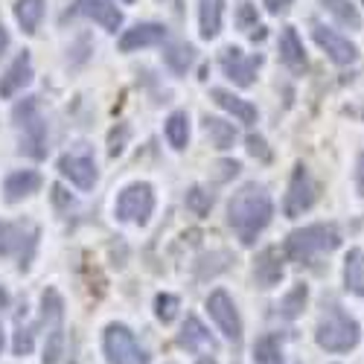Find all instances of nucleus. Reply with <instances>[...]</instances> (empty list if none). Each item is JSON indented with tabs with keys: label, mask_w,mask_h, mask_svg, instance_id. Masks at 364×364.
Here are the masks:
<instances>
[{
	"label": "nucleus",
	"mask_w": 364,
	"mask_h": 364,
	"mask_svg": "<svg viewBox=\"0 0 364 364\" xmlns=\"http://www.w3.org/2000/svg\"><path fill=\"white\" fill-rule=\"evenodd\" d=\"M155 315H158L164 323L175 321V315H178V297H175V294H158V297H155Z\"/></svg>",
	"instance_id": "nucleus-34"
},
{
	"label": "nucleus",
	"mask_w": 364,
	"mask_h": 364,
	"mask_svg": "<svg viewBox=\"0 0 364 364\" xmlns=\"http://www.w3.org/2000/svg\"><path fill=\"white\" fill-rule=\"evenodd\" d=\"M210 207H213V196H210L207 190L193 187V190L187 193V210H190V213H196V216H207V213H210Z\"/></svg>",
	"instance_id": "nucleus-33"
},
{
	"label": "nucleus",
	"mask_w": 364,
	"mask_h": 364,
	"mask_svg": "<svg viewBox=\"0 0 364 364\" xmlns=\"http://www.w3.org/2000/svg\"><path fill=\"white\" fill-rule=\"evenodd\" d=\"M236 23H239V29L242 33H248L254 41H262L265 38V26H259V18H257V6L254 4H239V9H236Z\"/></svg>",
	"instance_id": "nucleus-28"
},
{
	"label": "nucleus",
	"mask_w": 364,
	"mask_h": 364,
	"mask_svg": "<svg viewBox=\"0 0 364 364\" xmlns=\"http://www.w3.org/2000/svg\"><path fill=\"white\" fill-rule=\"evenodd\" d=\"M196 62V50L190 44H175L166 50V65L175 70V73H187L190 65Z\"/></svg>",
	"instance_id": "nucleus-30"
},
{
	"label": "nucleus",
	"mask_w": 364,
	"mask_h": 364,
	"mask_svg": "<svg viewBox=\"0 0 364 364\" xmlns=\"http://www.w3.org/2000/svg\"><path fill=\"white\" fill-rule=\"evenodd\" d=\"M62 350H65V336H62V326H53L50 329V338L44 347V364H58L62 361Z\"/></svg>",
	"instance_id": "nucleus-32"
},
{
	"label": "nucleus",
	"mask_w": 364,
	"mask_h": 364,
	"mask_svg": "<svg viewBox=\"0 0 364 364\" xmlns=\"http://www.w3.org/2000/svg\"><path fill=\"white\" fill-rule=\"evenodd\" d=\"M338 245H341V233L332 225H309V228H300V230L289 233L283 254L297 265H309L318 254L336 251Z\"/></svg>",
	"instance_id": "nucleus-2"
},
{
	"label": "nucleus",
	"mask_w": 364,
	"mask_h": 364,
	"mask_svg": "<svg viewBox=\"0 0 364 364\" xmlns=\"http://www.w3.org/2000/svg\"><path fill=\"white\" fill-rule=\"evenodd\" d=\"M204 132L210 137V143H213V149H230L236 143V129L233 123H228V119H219V117H207L204 119Z\"/></svg>",
	"instance_id": "nucleus-24"
},
{
	"label": "nucleus",
	"mask_w": 364,
	"mask_h": 364,
	"mask_svg": "<svg viewBox=\"0 0 364 364\" xmlns=\"http://www.w3.org/2000/svg\"><path fill=\"white\" fill-rule=\"evenodd\" d=\"M126 4H134V0H126Z\"/></svg>",
	"instance_id": "nucleus-46"
},
{
	"label": "nucleus",
	"mask_w": 364,
	"mask_h": 364,
	"mask_svg": "<svg viewBox=\"0 0 364 364\" xmlns=\"http://www.w3.org/2000/svg\"><path fill=\"white\" fill-rule=\"evenodd\" d=\"M219 62L230 82H236L239 87H248V85H254V76L262 65V55H245L239 47H228V50H222Z\"/></svg>",
	"instance_id": "nucleus-9"
},
{
	"label": "nucleus",
	"mask_w": 364,
	"mask_h": 364,
	"mask_svg": "<svg viewBox=\"0 0 364 364\" xmlns=\"http://www.w3.org/2000/svg\"><path fill=\"white\" fill-rule=\"evenodd\" d=\"M15 123L21 129V151L41 161L47 155V123L38 114L36 97H26L23 102L15 105Z\"/></svg>",
	"instance_id": "nucleus-4"
},
{
	"label": "nucleus",
	"mask_w": 364,
	"mask_h": 364,
	"mask_svg": "<svg viewBox=\"0 0 364 364\" xmlns=\"http://www.w3.org/2000/svg\"><path fill=\"white\" fill-rule=\"evenodd\" d=\"M323 4V9L336 18L341 26H347V29H361V15H358V9L350 4V0H321Z\"/></svg>",
	"instance_id": "nucleus-26"
},
{
	"label": "nucleus",
	"mask_w": 364,
	"mask_h": 364,
	"mask_svg": "<svg viewBox=\"0 0 364 364\" xmlns=\"http://www.w3.org/2000/svg\"><path fill=\"white\" fill-rule=\"evenodd\" d=\"M198 23H201V38H216L222 33V9L225 0H198Z\"/></svg>",
	"instance_id": "nucleus-21"
},
{
	"label": "nucleus",
	"mask_w": 364,
	"mask_h": 364,
	"mask_svg": "<svg viewBox=\"0 0 364 364\" xmlns=\"http://www.w3.org/2000/svg\"><path fill=\"white\" fill-rule=\"evenodd\" d=\"M312 38L318 41V47H321L336 65H353L355 58H358V47H355L350 38H344L341 33H336V29L323 26V23H315V26H312Z\"/></svg>",
	"instance_id": "nucleus-10"
},
{
	"label": "nucleus",
	"mask_w": 364,
	"mask_h": 364,
	"mask_svg": "<svg viewBox=\"0 0 364 364\" xmlns=\"http://www.w3.org/2000/svg\"><path fill=\"white\" fill-rule=\"evenodd\" d=\"M271 216H274V204H271V196L259 184L239 187L228 204V222L236 230L242 245H254L257 236L268 228Z\"/></svg>",
	"instance_id": "nucleus-1"
},
{
	"label": "nucleus",
	"mask_w": 364,
	"mask_h": 364,
	"mask_svg": "<svg viewBox=\"0 0 364 364\" xmlns=\"http://www.w3.org/2000/svg\"><path fill=\"white\" fill-rule=\"evenodd\" d=\"M41 309H44V323L58 326V321H62V315H65V303H62V297H58L55 289H47V291H44Z\"/></svg>",
	"instance_id": "nucleus-31"
},
{
	"label": "nucleus",
	"mask_w": 364,
	"mask_h": 364,
	"mask_svg": "<svg viewBox=\"0 0 364 364\" xmlns=\"http://www.w3.org/2000/svg\"><path fill=\"white\" fill-rule=\"evenodd\" d=\"M58 172L70 178V184H76L79 190H94L97 184V166L87 151H82V155H65L58 161Z\"/></svg>",
	"instance_id": "nucleus-13"
},
{
	"label": "nucleus",
	"mask_w": 364,
	"mask_h": 364,
	"mask_svg": "<svg viewBox=\"0 0 364 364\" xmlns=\"http://www.w3.org/2000/svg\"><path fill=\"white\" fill-rule=\"evenodd\" d=\"M53 201H55L58 207H68V204H73V198L68 196V190H65V187H53Z\"/></svg>",
	"instance_id": "nucleus-40"
},
{
	"label": "nucleus",
	"mask_w": 364,
	"mask_h": 364,
	"mask_svg": "<svg viewBox=\"0 0 364 364\" xmlns=\"http://www.w3.org/2000/svg\"><path fill=\"white\" fill-rule=\"evenodd\" d=\"M358 336H361L358 321L344 315L341 309H332L329 315H323L315 329V341L326 353H350L358 344Z\"/></svg>",
	"instance_id": "nucleus-3"
},
{
	"label": "nucleus",
	"mask_w": 364,
	"mask_h": 364,
	"mask_svg": "<svg viewBox=\"0 0 364 364\" xmlns=\"http://www.w3.org/2000/svg\"><path fill=\"white\" fill-rule=\"evenodd\" d=\"M207 312H210V318L216 321V326L225 332L230 341L242 338V321H239V312H236V306H233V300H230L228 291L216 289L213 294H210L207 297Z\"/></svg>",
	"instance_id": "nucleus-11"
},
{
	"label": "nucleus",
	"mask_w": 364,
	"mask_h": 364,
	"mask_svg": "<svg viewBox=\"0 0 364 364\" xmlns=\"http://www.w3.org/2000/svg\"><path fill=\"white\" fill-rule=\"evenodd\" d=\"M315 198H318L315 178L309 175L306 166L297 164L294 172H291V181H289V193H286V201H283V213L289 219H297V216H303L315 204Z\"/></svg>",
	"instance_id": "nucleus-7"
},
{
	"label": "nucleus",
	"mask_w": 364,
	"mask_h": 364,
	"mask_svg": "<svg viewBox=\"0 0 364 364\" xmlns=\"http://www.w3.org/2000/svg\"><path fill=\"white\" fill-rule=\"evenodd\" d=\"M169 364H172V361H169Z\"/></svg>",
	"instance_id": "nucleus-48"
},
{
	"label": "nucleus",
	"mask_w": 364,
	"mask_h": 364,
	"mask_svg": "<svg viewBox=\"0 0 364 364\" xmlns=\"http://www.w3.org/2000/svg\"><path fill=\"white\" fill-rule=\"evenodd\" d=\"M105 355L108 364H149L146 350L137 344L134 332L123 323H111L105 329Z\"/></svg>",
	"instance_id": "nucleus-6"
},
{
	"label": "nucleus",
	"mask_w": 364,
	"mask_h": 364,
	"mask_svg": "<svg viewBox=\"0 0 364 364\" xmlns=\"http://www.w3.org/2000/svg\"><path fill=\"white\" fill-rule=\"evenodd\" d=\"M38 187H41V175L33 172V169H23V172H12V175L6 178L4 193H6V201L15 204V201H21V198H26V196L38 193Z\"/></svg>",
	"instance_id": "nucleus-20"
},
{
	"label": "nucleus",
	"mask_w": 364,
	"mask_h": 364,
	"mask_svg": "<svg viewBox=\"0 0 364 364\" xmlns=\"http://www.w3.org/2000/svg\"><path fill=\"white\" fill-rule=\"evenodd\" d=\"M210 97H213V102L219 108H225L228 114H233L239 123H245V126L257 123V108L248 100H242V97L230 94V90H222V87H213V90H210Z\"/></svg>",
	"instance_id": "nucleus-19"
},
{
	"label": "nucleus",
	"mask_w": 364,
	"mask_h": 364,
	"mask_svg": "<svg viewBox=\"0 0 364 364\" xmlns=\"http://www.w3.org/2000/svg\"><path fill=\"white\" fill-rule=\"evenodd\" d=\"M216 169H219V172H216V181H228L230 175L239 172V164H236V161H225V164H219Z\"/></svg>",
	"instance_id": "nucleus-38"
},
{
	"label": "nucleus",
	"mask_w": 364,
	"mask_h": 364,
	"mask_svg": "<svg viewBox=\"0 0 364 364\" xmlns=\"http://www.w3.org/2000/svg\"><path fill=\"white\" fill-rule=\"evenodd\" d=\"M196 364H216V358H213V355H204V358H198Z\"/></svg>",
	"instance_id": "nucleus-43"
},
{
	"label": "nucleus",
	"mask_w": 364,
	"mask_h": 364,
	"mask_svg": "<svg viewBox=\"0 0 364 364\" xmlns=\"http://www.w3.org/2000/svg\"><path fill=\"white\" fill-rule=\"evenodd\" d=\"M262 4H265V9H268L271 15H280L283 9L291 6V0H262Z\"/></svg>",
	"instance_id": "nucleus-39"
},
{
	"label": "nucleus",
	"mask_w": 364,
	"mask_h": 364,
	"mask_svg": "<svg viewBox=\"0 0 364 364\" xmlns=\"http://www.w3.org/2000/svg\"><path fill=\"white\" fill-rule=\"evenodd\" d=\"M29 79H33V62H29V53H21L9 65V70L0 76V97L4 100L15 97L23 85H29Z\"/></svg>",
	"instance_id": "nucleus-16"
},
{
	"label": "nucleus",
	"mask_w": 364,
	"mask_h": 364,
	"mask_svg": "<svg viewBox=\"0 0 364 364\" xmlns=\"http://www.w3.org/2000/svg\"><path fill=\"white\" fill-rule=\"evenodd\" d=\"M0 350H4V326H0Z\"/></svg>",
	"instance_id": "nucleus-44"
},
{
	"label": "nucleus",
	"mask_w": 364,
	"mask_h": 364,
	"mask_svg": "<svg viewBox=\"0 0 364 364\" xmlns=\"http://www.w3.org/2000/svg\"><path fill=\"white\" fill-rule=\"evenodd\" d=\"M38 242V228L23 222H0V257H18V265L26 268Z\"/></svg>",
	"instance_id": "nucleus-5"
},
{
	"label": "nucleus",
	"mask_w": 364,
	"mask_h": 364,
	"mask_svg": "<svg viewBox=\"0 0 364 364\" xmlns=\"http://www.w3.org/2000/svg\"><path fill=\"white\" fill-rule=\"evenodd\" d=\"M280 58H283V65L291 73L306 70V50H303V41H300L294 26H283V33H280Z\"/></svg>",
	"instance_id": "nucleus-17"
},
{
	"label": "nucleus",
	"mask_w": 364,
	"mask_h": 364,
	"mask_svg": "<svg viewBox=\"0 0 364 364\" xmlns=\"http://www.w3.org/2000/svg\"><path fill=\"white\" fill-rule=\"evenodd\" d=\"M254 364H283V347H280V338L274 332L257 338L254 344Z\"/></svg>",
	"instance_id": "nucleus-25"
},
{
	"label": "nucleus",
	"mask_w": 364,
	"mask_h": 364,
	"mask_svg": "<svg viewBox=\"0 0 364 364\" xmlns=\"http://www.w3.org/2000/svg\"><path fill=\"white\" fill-rule=\"evenodd\" d=\"M90 18V21H97L102 29H108V33H117L119 26H123V12H119L114 6V0H76V4L70 6L68 18Z\"/></svg>",
	"instance_id": "nucleus-12"
},
{
	"label": "nucleus",
	"mask_w": 364,
	"mask_h": 364,
	"mask_svg": "<svg viewBox=\"0 0 364 364\" xmlns=\"http://www.w3.org/2000/svg\"><path fill=\"white\" fill-rule=\"evenodd\" d=\"M355 190H358V196L364 198V155H361L358 164H355Z\"/></svg>",
	"instance_id": "nucleus-41"
},
{
	"label": "nucleus",
	"mask_w": 364,
	"mask_h": 364,
	"mask_svg": "<svg viewBox=\"0 0 364 364\" xmlns=\"http://www.w3.org/2000/svg\"><path fill=\"white\" fill-rule=\"evenodd\" d=\"M161 4H178V0H161Z\"/></svg>",
	"instance_id": "nucleus-45"
},
{
	"label": "nucleus",
	"mask_w": 364,
	"mask_h": 364,
	"mask_svg": "<svg viewBox=\"0 0 364 364\" xmlns=\"http://www.w3.org/2000/svg\"><path fill=\"white\" fill-rule=\"evenodd\" d=\"M126 140H129V129H126V126L114 129V132H111V146H108V155H111V158H117L119 151L126 149Z\"/></svg>",
	"instance_id": "nucleus-36"
},
{
	"label": "nucleus",
	"mask_w": 364,
	"mask_h": 364,
	"mask_svg": "<svg viewBox=\"0 0 364 364\" xmlns=\"http://www.w3.org/2000/svg\"><path fill=\"white\" fill-rule=\"evenodd\" d=\"M166 140L172 149H187V140H190V117L184 111H175L169 119H166Z\"/></svg>",
	"instance_id": "nucleus-27"
},
{
	"label": "nucleus",
	"mask_w": 364,
	"mask_h": 364,
	"mask_svg": "<svg viewBox=\"0 0 364 364\" xmlns=\"http://www.w3.org/2000/svg\"><path fill=\"white\" fill-rule=\"evenodd\" d=\"M178 344L184 347V350H190V353H198V350H210V353H216V338L207 332V326L196 318V315H190L187 318V323L181 326V332H178Z\"/></svg>",
	"instance_id": "nucleus-15"
},
{
	"label": "nucleus",
	"mask_w": 364,
	"mask_h": 364,
	"mask_svg": "<svg viewBox=\"0 0 364 364\" xmlns=\"http://www.w3.org/2000/svg\"><path fill=\"white\" fill-rule=\"evenodd\" d=\"M344 286L353 294H364V251L353 248L344 259Z\"/></svg>",
	"instance_id": "nucleus-22"
},
{
	"label": "nucleus",
	"mask_w": 364,
	"mask_h": 364,
	"mask_svg": "<svg viewBox=\"0 0 364 364\" xmlns=\"http://www.w3.org/2000/svg\"><path fill=\"white\" fill-rule=\"evenodd\" d=\"M254 280L262 286V289H271L283 280V257L277 248H265L259 257H257V265H254Z\"/></svg>",
	"instance_id": "nucleus-18"
},
{
	"label": "nucleus",
	"mask_w": 364,
	"mask_h": 364,
	"mask_svg": "<svg viewBox=\"0 0 364 364\" xmlns=\"http://www.w3.org/2000/svg\"><path fill=\"white\" fill-rule=\"evenodd\" d=\"M361 4H364V0H361Z\"/></svg>",
	"instance_id": "nucleus-47"
},
{
	"label": "nucleus",
	"mask_w": 364,
	"mask_h": 364,
	"mask_svg": "<svg viewBox=\"0 0 364 364\" xmlns=\"http://www.w3.org/2000/svg\"><path fill=\"white\" fill-rule=\"evenodd\" d=\"M248 151H251L254 158H259V161H271V151H268V146H265V140L259 134H251L248 137Z\"/></svg>",
	"instance_id": "nucleus-37"
},
{
	"label": "nucleus",
	"mask_w": 364,
	"mask_h": 364,
	"mask_svg": "<svg viewBox=\"0 0 364 364\" xmlns=\"http://www.w3.org/2000/svg\"><path fill=\"white\" fill-rule=\"evenodd\" d=\"M6 47H9V33H6L4 26H0V53H4Z\"/></svg>",
	"instance_id": "nucleus-42"
},
{
	"label": "nucleus",
	"mask_w": 364,
	"mask_h": 364,
	"mask_svg": "<svg viewBox=\"0 0 364 364\" xmlns=\"http://www.w3.org/2000/svg\"><path fill=\"white\" fill-rule=\"evenodd\" d=\"M166 38V26L161 23H137L132 29H126L123 38H119V50L123 53H134L140 47H155Z\"/></svg>",
	"instance_id": "nucleus-14"
},
{
	"label": "nucleus",
	"mask_w": 364,
	"mask_h": 364,
	"mask_svg": "<svg viewBox=\"0 0 364 364\" xmlns=\"http://www.w3.org/2000/svg\"><path fill=\"white\" fill-rule=\"evenodd\" d=\"M33 344H36V336H33V326H18L15 332V355H29L33 353Z\"/></svg>",
	"instance_id": "nucleus-35"
},
{
	"label": "nucleus",
	"mask_w": 364,
	"mask_h": 364,
	"mask_svg": "<svg viewBox=\"0 0 364 364\" xmlns=\"http://www.w3.org/2000/svg\"><path fill=\"white\" fill-rule=\"evenodd\" d=\"M306 300H309V289L303 286V283H297L286 297H283V303H280V315L283 318H297L300 312H303V306H306Z\"/></svg>",
	"instance_id": "nucleus-29"
},
{
	"label": "nucleus",
	"mask_w": 364,
	"mask_h": 364,
	"mask_svg": "<svg viewBox=\"0 0 364 364\" xmlns=\"http://www.w3.org/2000/svg\"><path fill=\"white\" fill-rule=\"evenodd\" d=\"M151 210H155V193H151L149 184H132L117 198V219H123V222L146 225Z\"/></svg>",
	"instance_id": "nucleus-8"
},
{
	"label": "nucleus",
	"mask_w": 364,
	"mask_h": 364,
	"mask_svg": "<svg viewBox=\"0 0 364 364\" xmlns=\"http://www.w3.org/2000/svg\"><path fill=\"white\" fill-rule=\"evenodd\" d=\"M15 18H18V23H21V29L26 36H36L38 23L44 18V0H18Z\"/></svg>",
	"instance_id": "nucleus-23"
}]
</instances>
